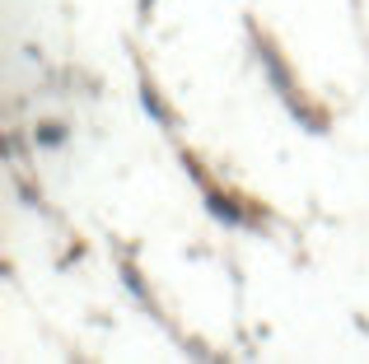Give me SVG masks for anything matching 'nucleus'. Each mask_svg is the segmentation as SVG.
I'll return each mask as SVG.
<instances>
[{
    "label": "nucleus",
    "instance_id": "obj_1",
    "mask_svg": "<svg viewBox=\"0 0 369 364\" xmlns=\"http://www.w3.org/2000/svg\"><path fill=\"white\" fill-rule=\"evenodd\" d=\"M38 140H43V145H61V126H43V131H38Z\"/></svg>",
    "mask_w": 369,
    "mask_h": 364
}]
</instances>
